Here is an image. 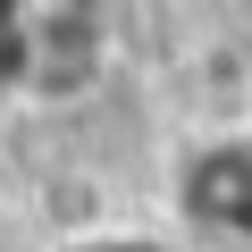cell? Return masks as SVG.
Wrapping results in <instances>:
<instances>
[{"label":"cell","mask_w":252,"mask_h":252,"mask_svg":"<svg viewBox=\"0 0 252 252\" xmlns=\"http://www.w3.org/2000/svg\"><path fill=\"white\" fill-rule=\"evenodd\" d=\"M67 252H160V244H143V235H76Z\"/></svg>","instance_id":"7a4b0ae2"},{"label":"cell","mask_w":252,"mask_h":252,"mask_svg":"<svg viewBox=\"0 0 252 252\" xmlns=\"http://www.w3.org/2000/svg\"><path fill=\"white\" fill-rule=\"evenodd\" d=\"M168 202H177V219H185L193 235L252 244V126L185 143V160H177V177H168Z\"/></svg>","instance_id":"6da1fadb"}]
</instances>
